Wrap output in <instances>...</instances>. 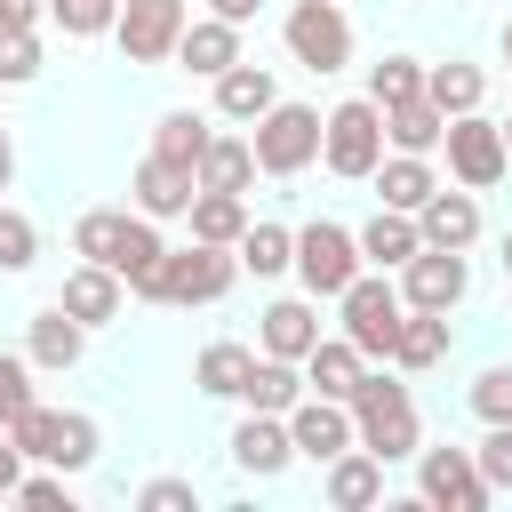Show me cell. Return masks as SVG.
<instances>
[{"mask_svg":"<svg viewBox=\"0 0 512 512\" xmlns=\"http://www.w3.org/2000/svg\"><path fill=\"white\" fill-rule=\"evenodd\" d=\"M240 32H248V24L192 16V24H184V40H176V72H192V80H216V72H232V64H240Z\"/></svg>","mask_w":512,"mask_h":512,"instance_id":"ffe728a7","label":"cell"},{"mask_svg":"<svg viewBox=\"0 0 512 512\" xmlns=\"http://www.w3.org/2000/svg\"><path fill=\"white\" fill-rule=\"evenodd\" d=\"M368 184H376V208H408V216H416V208L440 192V168H432V152H384Z\"/></svg>","mask_w":512,"mask_h":512,"instance_id":"603a6c76","label":"cell"},{"mask_svg":"<svg viewBox=\"0 0 512 512\" xmlns=\"http://www.w3.org/2000/svg\"><path fill=\"white\" fill-rule=\"evenodd\" d=\"M472 456H480V472H488V488L504 496V488H512V424H488Z\"/></svg>","mask_w":512,"mask_h":512,"instance_id":"bcb514c9","label":"cell"},{"mask_svg":"<svg viewBox=\"0 0 512 512\" xmlns=\"http://www.w3.org/2000/svg\"><path fill=\"white\" fill-rule=\"evenodd\" d=\"M280 48H288V64H304V72H344L352 64V16H344V0H288V16H280Z\"/></svg>","mask_w":512,"mask_h":512,"instance_id":"5b68a950","label":"cell"},{"mask_svg":"<svg viewBox=\"0 0 512 512\" xmlns=\"http://www.w3.org/2000/svg\"><path fill=\"white\" fill-rule=\"evenodd\" d=\"M208 88H216V104H208V112H216V120H232V128H256V120L280 104V80H272V64H248V56H240L232 72H216Z\"/></svg>","mask_w":512,"mask_h":512,"instance_id":"ac0fdd59","label":"cell"},{"mask_svg":"<svg viewBox=\"0 0 512 512\" xmlns=\"http://www.w3.org/2000/svg\"><path fill=\"white\" fill-rule=\"evenodd\" d=\"M424 72H432L424 56L392 48V56H376V64H368V96H376L384 112H392V104H416V96H424Z\"/></svg>","mask_w":512,"mask_h":512,"instance_id":"e575fe53","label":"cell"},{"mask_svg":"<svg viewBox=\"0 0 512 512\" xmlns=\"http://www.w3.org/2000/svg\"><path fill=\"white\" fill-rule=\"evenodd\" d=\"M496 56H504V72H512V16H504V32H496Z\"/></svg>","mask_w":512,"mask_h":512,"instance_id":"f5cc1de1","label":"cell"},{"mask_svg":"<svg viewBox=\"0 0 512 512\" xmlns=\"http://www.w3.org/2000/svg\"><path fill=\"white\" fill-rule=\"evenodd\" d=\"M360 376H368V352L336 328V336H320L312 352H304V392H328V400H352L360 392Z\"/></svg>","mask_w":512,"mask_h":512,"instance_id":"cb8c5ba5","label":"cell"},{"mask_svg":"<svg viewBox=\"0 0 512 512\" xmlns=\"http://www.w3.org/2000/svg\"><path fill=\"white\" fill-rule=\"evenodd\" d=\"M424 96L456 120V112H480L488 104V64H472V56H448V64H432L424 72Z\"/></svg>","mask_w":512,"mask_h":512,"instance_id":"83f0119b","label":"cell"},{"mask_svg":"<svg viewBox=\"0 0 512 512\" xmlns=\"http://www.w3.org/2000/svg\"><path fill=\"white\" fill-rule=\"evenodd\" d=\"M96 456H104V424H96L88 408H64V424H56V456H48V464H56V472H88Z\"/></svg>","mask_w":512,"mask_h":512,"instance_id":"8d00e7d4","label":"cell"},{"mask_svg":"<svg viewBox=\"0 0 512 512\" xmlns=\"http://www.w3.org/2000/svg\"><path fill=\"white\" fill-rule=\"evenodd\" d=\"M320 336H328V328H320V296H272V304L256 312V352L304 360Z\"/></svg>","mask_w":512,"mask_h":512,"instance_id":"2e32d148","label":"cell"},{"mask_svg":"<svg viewBox=\"0 0 512 512\" xmlns=\"http://www.w3.org/2000/svg\"><path fill=\"white\" fill-rule=\"evenodd\" d=\"M248 344H232V336H216V344H200V360H192V392L200 400H240V384H248Z\"/></svg>","mask_w":512,"mask_h":512,"instance_id":"f546056e","label":"cell"},{"mask_svg":"<svg viewBox=\"0 0 512 512\" xmlns=\"http://www.w3.org/2000/svg\"><path fill=\"white\" fill-rule=\"evenodd\" d=\"M256 184V144L248 136H208V152H200V192H248Z\"/></svg>","mask_w":512,"mask_h":512,"instance_id":"1f68e13d","label":"cell"},{"mask_svg":"<svg viewBox=\"0 0 512 512\" xmlns=\"http://www.w3.org/2000/svg\"><path fill=\"white\" fill-rule=\"evenodd\" d=\"M224 456H232V472H248V480H280V472L296 464V440H288V416H264V408H248V416L232 424V440H224Z\"/></svg>","mask_w":512,"mask_h":512,"instance_id":"5bb4252c","label":"cell"},{"mask_svg":"<svg viewBox=\"0 0 512 512\" xmlns=\"http://www.w3.org/2000/svg\"><path fill=\"white\" fill-rule=\"evenodd\" d=\"M384 152H392V144H384V104H376L368 88L320 112V168H328V176H344V184H368Z\"/></svg>","mask_w":512,"mask_h":512,"instance_id":"7a4b0ae2","label":"cell"},{"mask_svg":"<svg viewBox=\"0 0 512 512\" xmlns=\"http://www.w3.org/2000/svg\"><path fill=\"white\" fill-rule=\"evenodd\" d=\"M232 280H240V256L232 248H216V240H192V248H168V264H160V304H224L232 296Z\"/></svg>","mask_w":512,"mask_h":512,"instance_id":"ba28073f","label":"cell"},{"mask_svg":"<svg viewBox=\"0 0 512 512\" xmlns=\"http://www.w3.org/2000/svg\"><path fill=\"white\" fill-rule=\"evenodd\" d=\"M48 16L64 24V40H104L120 24V0H48Z\"/></svg>","mask_w":512,"mask_h":512,"instance_id":"ab89813d","label":"cell"},{"mask_svg":"<svg viewBox=\"0 0 512 512\" xmlns=\"http://www.w3.org/2000/svg\"><path fill=\"white\" fill-rule=\"evenodd\" d=\"M160 264H168V240H160V224H152V216H128L112 272L128 280V296H136V304H160Z\"/></svg>","mask_w":512,"mask_h":512,"instance_id":"7402d4cb","label":"cell"},{"mask_svg":"<svg viewBox=\"0 0 512 512\" xmlns=\"http://www.w3.org/2000/svg\"><path fill=\"white\" fill-rule=\"evenodd\" d=\"M400 320H408V296H400V272H360L344 296H336V328L368 352V360H392V344H400Z\"/></svg>","mask_w":512,"mask_h":512,"instance_id":"3957f363","label":"cell"},{"mask_svg":"<svg viewBox=\"0 0 512 512\" xmlns=\"http://www.w3.org/2000/svg\"><path fill=\"white\" fill-rule=\"evenodd\" d=\"M352 424H360V448L384 456V464H416V448H424L416 392H408V376H400L392 360L360 376V392H352Z\"/></svg>","mask_w":512,"mask_h":512,"instance_id":"6da1fadb","label":"cell"},{"mask_svg":"<svg viewBox=\"0 0 512 512\" xmlns=\"http://www.w3.org/2000/svg\"><path fill=\"white\" fill-rule=\"evenodd\" d=\"M456 352V328H448V312H416L408 304V320H400V344H392V368L400 376H424V368H440Z\"/></svg>","mask_w":512,"mask_h":512,"instance_id":"d4e9b609","label":"cell"},{"mask_svg":"<svg viewBox=\"0 0 512 512\" xmlns=\"http://www.w3.org/2000/svg\"><path fill=\"white\" fill-rule=\"evenodd\" d=\"M184 224H192V240H216V248H240V232H248L256 216H248V192H192V208H184Z\"/></svg>","mask_w":512,"mask_h":512,"instance_id":"f1b7e54d","label":"cell"},{"mask_svg":"<svg viewBox=\"0 0 512 512\" xmlns=\"http://www.w3.org/2000/svg\"><path fill=\"white\" fill-rule=\"evenodd\" d=\"M128 216H136V208H80V216H72V256H88V264H112V256H120V232H128Z\"/></svg>","mask_w":512,"mask_h":512,"instance_id":"d590c367","label":"cell"},{"mask_svg":"<svg viewBox=\"0 0 512 512\" xmlns=\"http://www.w3.org/2000/svg\"><path fill=\"white\" fill-rule=\"evenodd\" d=\"M136 512H200V488H192V480H176V472H160V480H144V488H136Z\"/></svg>","mask_w":512,"mask_h":512,"instance_id":"f6af8a7d","label":"cell"},{"mask_svg":"<svg viewBox=\"0 0 512 512\" xmlns=\"http://www.w3.org/2000/svg\"><path fill=\"white\" fill-rule=\"evenodd\" d=\"M184 24H192V0H120L112 40H120V56H128V64H176Z\"/></svg>","mask_w":512,"mask_h":512,"instance_id":"30bf717a","label":"cell"},{"mask_svg":"<svg viewBox=\"0 0 512 512\" xmlns=\"http://www.w3.org/2000/svg\"><path fill=\"white\" fill-rule=\"evenodd\" d=\"M24 464H32V456H24V448L8 440V424H0V504H16V480H24Z\"/></svg>","mask_w":512,"mask_h":512,"instance_id":"7dc6e473","label":"cell"},{"mask_svg":"<svg viewBox=\"0 0 512 512\" xmlns=\"http://www.w3.org/2000/svg\"><path fill=\"white\" fill-rule=\"evenodd\" d=\"M208 16H224V24H256L264 0H208Z\"/></svg>","mask_w":512,"mask_h":512,"instance_id":"681fc988","label":"cell"},{"mask_svg":"<svg viewBox=\"0 0 512 512\" xmlns=\"http://www.w3.org/2000/svg\"><path fill=\"white\" fill-rule=\"evenodd\" d=\"M248 144H256V176H304L312 160H320V104H272L256 128H248Z\"/></svg>","mask_w":512,"mask_h":512,"instance_id":"8992f818","label":"cell"},{"mask_svg":"<svg viewBox=\"0 0 512 512\" xmlns=\"http://www.w3.org/2000/svg\"><path fill=\"white\" fill-rule=\"evenodd\" d=\"M440 136H448V112H440L432 96L384 112V144H392V152H440Z\"/></svg>","mask_w":512,"mask_h":512,"instance_id":"836d02e7","label":"cell"},{"mask_svg":"<svg viewBox=\"0 0 512 512\" xmlns=\"http://www.w3.org/2000/svg\"><path fill=\"white\" fill-rule=\"evenodd\" d=\"M48 0H0V32H40Z\"/></svg>","mask_w":512,"mask_h":512,"instance_id":"c3c4849f","label":"cell"},{"mask_svg":"<svg viewBox=\"0 0 512 512\" xmlns=\"http://www.w3.org/2000/svg\"><path fill=\"white\" fill-rule=\"evenodd\" d=\"M88 336H96V328H80L64 304H40V312L24 320V352H32V368H40V376L80 368V360H88Z\"/></svg>","mask_w":512,"mask_h":512,"instance_id":"e0dca14e","label":"cell"},{"mask_svg":"<svg viewBox=\"0 0 512 512\" xmlns=\"http://www.w3.org/2000/svg\"><path fill=\"white\" fill-rule=\"evenodd\" d=\"M320 496H328L336 512H368V504H384V456H368V448L352 440L344 456L320 464Z\"/></svg>","mask_w":512,"mask_h":512,"instance_id":"d6986e66","label":"cell"},{"mask_svg":"<svg viewBox=\"0 0 512 512\" xmlns=\"http://www.w3.org/2000/svg\"><path fill=\"white\" fill-rule=\"evenodd\" d=\"M416 496L440 504V512H488V504H496L480 456L456 448V440H448V448H416Z\"/></svg>","mask_w":512,"mask_h":512,"instance_id":"9c48e42d","label":"cell"},{"mask_svg":"<svg viewBox=\"0 0 512 512\" xmlns=\"http://www.w3.org/2000/svg\"><path fill=\"white\" fill-rule=\"evenodd\" d=\"M464 408H472L480 424H512V360H496V368H480V376L464 384Z\"/></svg>","mask_w":512,"mask_h":512,"instance_id":"f35d334b","label":"cell"},{"mask_svg":"<svg viewBox=\"0 0 512 512\" xmlns=\"http://www.w3.org/2000/svg\"><path fill=\"white\" fill-rule=\"evenodd\" d=\"M504 144H512V120H504Z\"/></svg>","mask_w":512,"mask_h":512,"instance_id":"db71d44e","label":"cell"},{"mask_svg":"<svg viewBox=\"0 0 512 512\" xmlns=\"http://www.w3.org/2000/svg\"><path fill=\"white\" fill-rule=\"evenodd\" d=\"M32 264H40V224L0 200V280H16V272H32Z\"/></svg>","mask_w":512,"mask_h":512,"instance_id":"74e56055","label":"cell"},{"mask_svg":"<svg viewBox=\"0 0 512 512\" xmlns=\"http://www.w3.org/2000/svg\"><path fill=\"white\" fill-rule=\"evenodd\" d=\"M56 424H64V408H48V400H32V408H24L16 424H8V440H16V448H24L32 464H48V456H56Z\"/></svg>","mask_w":512,"mask_h":512,"instance_id":"60d3db41","label":"cell"},{"mask_svg":"<svg viewBox=\"0 0 512 512\" xmlns=\"http://www.w3.org/2000/svg\"><path fill=\"white\" fill-rule=\"evenodd\" d=\"M32 376H40V368H32V352H0V424H16V416L40 400V392H32Z\"/></svg>","mask_w":512,"mask_h":512,"instance_id":"7bdbcfd3","label":"cell"},{"mask_svg":"<svg viewBox=\"0 0 512 512\" xmlns=\"http://www.w3.org/2000/svg\"><path fill=\"white\" fill-rule=\"evenodd\" d=\"M400 296L416 312H456L472 296V248H416L400 264Z\"/></svg>","mask_w":512,"mask_h":512,"instance_id":"8fae6325","label":"cell"},{"mask_svg":"<svg viewBox=\"0 0 512 512\" xmlns=\"http://www.w3.org/2000/svg\"><path fill=\"white\" fill-rule=\"evenodd\" d=\"M64 480H72V472H56V464H48V472H24V480H16V504H32V512H72V488H64Z\"/></svg>","mask_w":512,"mask_h":512,"instance_id":"ee69618b","label":"cell"},{"mask_svg":"<svg viewBox=\"0 0 512 512\" xmlns=\"http://www.w3.org/2000/svg\"><path fill=\"white\" fill-rule=\"evenodd\" d=\"M288 440H296V464H328V456H344V448L360 440V424H352V400L304 392V400L288 408Z\"/></svg>","mask_w":512,"mask_h":512,"instance_id":"7c38bea8","label":"cell"},{"mask_svg":"<svg viewBox=\"0 0 512 512\" xmlns=\"http://www.w3.org/2000/svg\"><path fill=\"white\" fill-rule=\"evenodd\" d=\"M40 32H0V88H32L40 80Z\"/></svg>","mask_w":512,"mask_h":512,"instance_id":"b9f144b4","label":"cell"},{"mask_svg":"<svg viewBox=\"0 0 512 512\" xmlns=\"http://www.w3.org/2000/svg\"><path fill=\"white\" fill-rule=\"evenodd\" d=\"M304 400V360H280V352H256L248 360V384H240V408H264V416H288Z\"/></svg>","mask_w":512,"mask_h":512,"instance_id":"484cf974","label":"cell"},{"mask_svg":"<svg viewBox=\"0 0 512 512\" xmlns=\"http://www.w3.org/2000/svg\"><path fill=\"white\" fill-rule=\"evenodd\" d=\"M208 136H216V112H192V104H176V112L152 120V152H160V160H184V168H200Z\"/></svg>","mask_w":512,"mask_h":512,"instance_id":"4dcf8cb0","label":"cell"},{"mask_svg":"<svg viewBox=\"0 0 512 512\" xmlns=\"http://www.w3.org/2000/svg\"><path fill=\"white\" fill-rule=\"evenodd\" d=\"M360 272H368V256H360V232H352V224H336V216L296 224V280H304V296L336 304Z\"/></svg>","mask_w":512,"mask_h":512,"instance_id":"277c9868","label":"cell"},{"mask_svg":"<svg viewBox=\"0 0 512 512\" xmlns=\"http://www.w3.org/2000/svg\"><path fill=\"white\" fill-rule=\"evenodd\" d=\"M192 192H200V168H184V160L144 152V160L128 168V208H136V216H152V224H176V216L192 208Z\"/></svg>","mask_w":512,"mask_h":512,"instance_id":"4fadbf2b","label":"cell"},{"mask_svg":"<svg viewBox=\"0 0 512 512\" xmlns=\"http://www.w3.org/2000/svg\"><path fill=\"white\" fill-rule=\"evenodd\" d=\"M496 264H504V280H512V224H504V240H496Z\"/></svg>","mask_w":512,"mask_h":512,"instance_id":"816d5d0a","label":"cell"},{"mask_svg":"<svg viewBox=\"0 0 512 512\" xmlns=\"http://www.w3.org/2000/svg\"><path fill=\"white\" fill-rule=\"evenodd\" d=\"M416 232H424V248H480V192H432L424 208H416Z\"/></svg>","mask_w":512,"mask_h":512,"instance_id":"44dd1931","label":"cell"},{"mask_svg":"<svg viewBox=\"0 0 512 512\" xmlns=\"http://www.w3.org/2000/svg\"><path fill=\"white\" fill-rule=\"evenodd\" d=\"M8 184H16V136H8V120H0V200H8Z\"/></svg>","mask_w":512,"mask_h":512,"instance_id":"f907efd6","label":"cell"},{"mask_svg":"<svg viewBox=\"0 0 512 512\" xmlns=\"http://www.w3.org/2000/svg\"><path fill=\"white\" fill-rule=\"evenodd\" d=\"M240 272H256V280H280V272H296V232L288 224H272V216H256L248 232H240Z\"/></svg>","mask_w":512,"mask_h":512,"instance_id":"d6a6232c","label":"cell"},{"mask_svg":"<svg viewBox=\"0 0 512 512\" xmlns=\"http://www.w3.org/2000/svg\"><path fill=\"white\" fill-rule=\"evenodd\" d=\"M352 232H360V256H368L376 272H400V264L424 248V232H416V216H408V208H376V216H368V224H352Z\"/></svg>","mask_w":512,"mask_h":512,"instance_id":"4316f807","label":"cell"},{"mask_svg":"<svg viewBox=\"0 0 512 512\" xmlns=\"http://www.w3.org/2000/svg\"><path fill=\"white\" fill-rule=\"evenodd\" d=\"M440 152H448V184H464V192H496L504 168H512L504 120H488V112H456L448 136H440Z\"/></svg>","mask_w":512,"mask_h":512,"instance_id":"52a82bcc","label":"cell"},{"mask_svg":"<svg viewBox=\"0 0 512 512\" xmlns=\"http://www.w3.org/2000/svg\"><path fill=\"white\" fill-rule=\"evenodd\" d=\"M56 304H64V312H72L80 328H112V320L128 312V280H120L112 264H88V256H80V264L64 272V288H56Z\"/></svg>","mask_w":512,"mask_h":512,"instance_id":"9a60e30c","label":"cell"}]
</instances>
